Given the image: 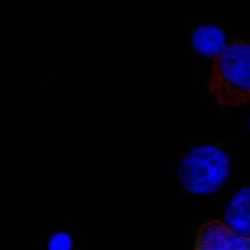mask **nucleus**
<instances>
[{
	"label": "nucleus",
	"instance_id": "nucleus-1",
	"mask_svg": "<svg viewBox=\"0 0 250 250\" xmlns=\"http://www.w3.org/2000/svg\"><path fill=\"white\" fill-rule=\"evenodd\" d=\"M208 90L222 108H240L250 102V43L230 40L211 60Z\"/></svg>",
	"mask_w": 250,
	"mask_h": 250
},
{
	"label": "nucleus",
	"instance_id": "nucleus-2",
	"mask_svg": "<svg viewBox=\"0 0 250 250\" xmlns=\"http://www.w3.org/2000/svg\"><path fill=\"white\" fill-rule=\"evenodd\" d=\"M230 170L227 151L214 144H200L183 156L176 175L183 189L204 196L218 193L229 179Z\"/></svg>",
	"mask_w": 250,
	"mask_h": 250
},
{
	"label": "nucleus",
	"instance_id": "nucleus-3",
	"mask_svg": "<svg viewBox=\"0 0 250 250\" xmlns=\"http://www.w3.org/2000/svg\"><path fill=\"white\" fill-rule=\"evenodd\" d=\"M193 250H250V236H243L223 220L204 222L196 230Z\"/></svg>",
	"mask_w": 250,
	"mask_h": 250
},
{
	"label": "nucleus",
	"instance_id": "nucleus-4",
	"mask_svg": "<svg viewBox=\"0 0 250 250\" xmlns=\"http://www.w3.org/2000/svg\"><path fill=\"white\" fill-rule=\"evenodd\" d=\"M224 30L214 24H202L191 34V45L196 53L205 58H215L227 46Z\"/></svg>",
	"mask_w": 250,
	"mask_h": 250
},
{
	"label": "nucleus",
	"instance_id": "nucleus-5",
	"mask_svg": "<svg viewBox=\"0 0 250 250\" xmlns=\"http://www.w3.org/2000/svg\"><path fill=\"white\" fill-rule=\"evenodd\" d=\"M249 200V187L242 188L240 190L234 194L224 213L225 224L243 236L250 235Z\"/></svg>",
	"mask_w": 250,
	"mask_h": 250
},
{
	"label": "nucleus",
	"instance_id": "nucleus-6",
	"mask_svg": "<svg viewBox=\"0 0 250 250\" xmlns=\"http://www.w3.org/2000/svg\"><path fill=\"white\" fill-rule=\"evenodd\" d=\"M73 249V238L70 234L58 231L50 236L48 242V250H71Z\"/></svg>",
	"mask_w": 250,
	"mask_h": 250
}]
</instances>
